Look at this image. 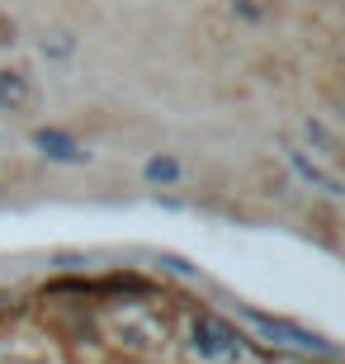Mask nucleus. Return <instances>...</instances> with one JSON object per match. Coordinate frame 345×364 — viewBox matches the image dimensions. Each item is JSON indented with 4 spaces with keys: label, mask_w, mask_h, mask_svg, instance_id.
I'll list each match as a JSON object with an SVG mask.
<instances>
[{
    "label": "nucleus",
    "mask_w": 345,
    "mask_h": 364,
    "mask_svg": "<svg viewBox=\"0 0 345 364\" xmlns=\"http://www.w3.org/2000/svg\"><path fill=\"white\" fill-rule=\"evenodd\" d=\"M284 156H289V166L298 171V180H303V185H312L317 194H327V199H345V185L331 176V171H322V166L312 161V156H307L303 147H293V142H284Z\"/></svg>",
    "instance_id": "nucleus-2"
},
{
    "label": "nucleus",
    "mask_w": 345,
    "mask_h": 364,
    "mask_svg": "<svg viewBox=\"0 0 345 364\" xmlns=\"http://www.w3.org/2000/svg\"><path fill=\"white\" fill-rule=\"evenodd\" d=\"M71 53V33H53V38H43V57H67Z\"/></svg>",
    "instance_id": "nucleus-7"
},
{
    "label": "nucleus",
    "mask_w": 345,
    "mask_h": 364,
    "mask_svg": "<svg viewBox=\"0 0 345 364\" xmlns=\"http://www.w3.org/2000/svg\"><path fill=\"white\" fill-rule=\"evenodd\" d=\"M33 105V85L19 76V71H0V109H10V114H19V109Z\"/></svg>",
    "instance_id": "nucleus-6"
},
{
    "label": "nucleus",
    "mask_w": 345,
    "mask_h": 364,
    "mask_svg": "<svg viewBox=\"0 0 345 364\" xmlns=\"http://www.w3.org/2000/svg\"><path fill=\"white\" fill-rule=\"evenodd\" d=\"M237 312L265 341H275V346H289V350H303V355H327V360H331V355H341L327 336H317V331H307V326L289 322V317H270V312H260V308H237Z\"/></svg>",
    "instance_id": "nucleus-1"
},
{
    "label": "nucleus",
    "mask_w": 345,
    "mask_h": 364,
    "mask_svg": "<svg viewBox=\"0 0 345 364\" xmlns=\"http://www.w3.org/2000/svg\"><path fill=\"white\" fill-rule=\"evenodd\" d=\"M194 346H199L203 355H213V360H227V355H237L241 346H237V336L227 331L218 317H203L199 326H194Z\"/></svg>",
    "instance_id": "nucleus-4"
},
{
    "label": "nucleus",
    "mask_w": 345,
    "mask_h": 364,
    "mask_svg": "<svg viewBox=\"0 0 345 364\" xmlns=\"http://www.w3.org/2000/svg\"><path fill=\"white\" fill-rule=\"evenodd\" d=\"M0 308H5V289H0Z\"/></svg>",
    "instance_id": "nucleus-8"
},
{
    "label": "nucleus",
    "mask_w": 345,
    "mask_h": 364,
    "mask_svg": "<svg viewBox=\"0 0 345 364\" xmlns=\"http://www.w3.org/2000/svg\"><path fill=\"white\" fill-rule=\"evenodd\" d=\"M142 180H147V185H156V189L180 185V180H185V161H180V156H171V151H156V156H147Z\"/></svg>",
    "instance_id": "nucleus-5"
},
{
    "label": "nucleus",
    "mask_w": 345,
    "mask_h": 364,
    "mask_svg": "<svg viewBox=\"0 0 345 364\" xmlns=\"http://www.w3.org/2000/svg\"><path fill=\"white\" fill-rule=\"evenodd\" d=\"M33 147L48 156V161H62V166H80V161H90V151L80 147L71 133H62V128H38L33 133Z\"/></svg>",
    "instance_id": "nucleus-3"
}]
</instances>
